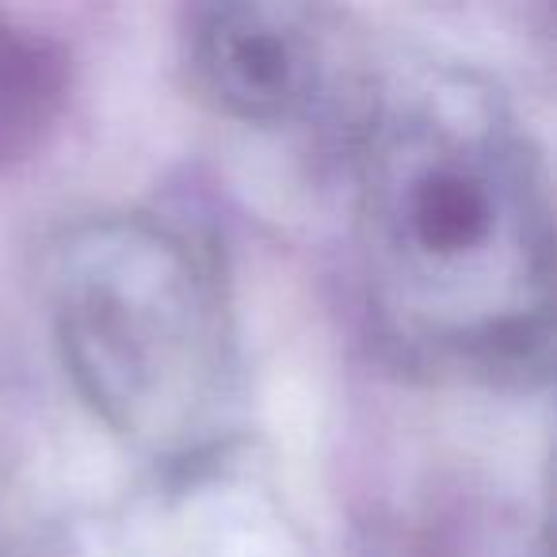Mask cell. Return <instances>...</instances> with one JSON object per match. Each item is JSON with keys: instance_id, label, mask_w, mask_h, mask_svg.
Masks as SVG:
<instances>
[{"instance_id": "6da1fadb", "label": "cell", "mask_w": 557, "mask_h": 557, "mask_svg": "<svg viewBox=\"0 0 557 557\" xmlns=\"http://www.w3.org/2000/svg\"><path fill=\"white\" fill-rule=\"evenodd\" d=\"M371 302L420 367L531 386L549 367L546 164L470 73H420L379 100L359 149Z\"/></svg>"}, {"instance_id": "7a4b0ae2", "label": "cell", "mask_w": 557, "mask_h": 557, "mask_svg": "<svg viewBox=\"0 0 557 557\" xmlns=\"http://www.w3.org/2000/svg\"><path fill=\"white\" fill-rule=\"evenodd\" d=\"M54 333L96 417L153 458H184L225 424L230 333L214 275L149 218L88 222L58 248Z\"/></svg>"}, {"instance_id": "3957f363", "label": "cell", "mask_w": 557, "mask_h": 557, "mask_svg": "<svg viewBox=\"0 0 557 557\" xmlns=\"http://www.w3.org/2000/svg\"><path fill=\"white\" fill-rule=\"evenodd\" d=\"M191 81L240 123H295L325 81L313 16L290 4H207L187 27Z\"/></svg>"}]
</instances>
